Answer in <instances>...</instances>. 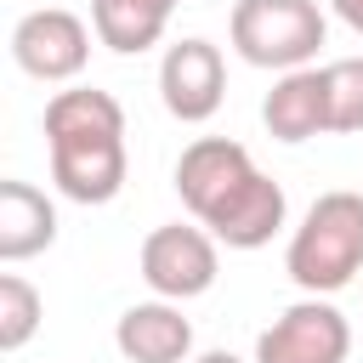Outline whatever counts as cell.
I'll return each mask as SVG.
<instances>
[{
  "mask_svg": "<svg viewBox=\"0 0 363 363\" xmlns=\"http://www.w3.org/2000/svg\"><path fill=\"white\" fill-rule=\"evenodd\" d=\"M176 193L193 221L227 250H261L289 216L284 187L255 170L250 147L233 136H193L176 159Z\"/></svg>",
  "mask_w": 363,
  "mask_h": 363,
  "instance_id": "obj_1",
  "label": "cell"
},
{
  "mask_svg": "<svg viewBox=\"0 0 363 363\" xmlns=\"http://www.w3.org/2000/svg\"><path fill=\"white\" fill-rule=\"evenodd\" d=\"M182 0H91V28L108 51L119 57H142L147 45L164 40L170 28V11Z\"/></svg>",
  "mask_w": 363,
  "mask_h": 363,
  "instance_id": "obj_12",
  "label": "cell"
},
{
  "mask_svg": "<svg viewBox=\"0 0 363 363\" xmlns=\"http://www.w3.org/2000/svg\"><path fill=\"white\" fill-rule=\"evenodd\" d=\"M329 23L318 0H238L227 17V40L250 68H312L318 45H323Z\"/></svg>",
  "mask_w": 363,
  "mask_h": 363,
  "instance_id": "obj_4",
  "label": "cell"
},
{
  "mask_svg": "<svg viewBox=\"0 0 363 363\" xmlns=\"http://www.w3.org/2000/svg\"><path fill=\"white\" fill-rule=\"evenodd\" d=\"M45 147H51V182L74 204H108L125 187V108L113 91L74 85L45 102Z\"/></svg>",
  "mask_w": 363,
  "mask_h": 363,
  "instance_id": "obj_2",
  "label": "cell"
},
{
  "mask_svg": "<svg viewBox=\"0 0 363 363\" xmlns=\"http://www.w3.org/2000/svg\"><path fill=\"white\" fill-rule=\"evenodd\" d=\"M40 318H45L40 289L23 272H0V352H23L40 329Z\"/></svg>",
  "mask_w": 363,
  "mask_h": 363,
  "instance_id": "obj_13",
  "label": "cell"
},
{
  "mask_svg": "<svg viewBox=\"0 0 363 363\" xmlns=\"http://www.w3.org/2000/svg\"><path fill=\"white\" fill-rule=\"evenodd\" d=\"M193 363H244V357H233V352H199Z\"/></svg>",
  "mask_w": 363,
  "mask_h": 363,
  "instance_id": "obj_16",
  "label": "cell"
},
{
  "mask_svg": "<svg viewBox=\"0 0 363 363\" xmlns=\"http://www.w3.org/2000/svg\"><path fill=\"white\" fill-rule=\"evenodd\" d=\"M159 96L170 108V119L182 125H204L221 96H227V62H221V45L210 40H176L159 62Z\"/></svg>",
  "mask_w": 363,
  "mask_h": 363,
  "instance_id": "obj_8",
  "label": "cell"
},
{
  "mask_svg": "<svg viewBox=\"0 0 363 363\" xmlns=\"http://www.w3.org/2000/svg\"><path fill=\"white\" fill-rule=\"evenodd\" d=\"M142 284L159 295V301H193L216 284L221 272V255H216V238L193 221H164L142 238Z\"/></svg>",
  "mask_w": 363,
  "mask_h": 363,
  "instance_id": "obj_5",
  "label": "cell"
},
{
  "mask_svg": "<svg viewBox=\"0 0 363 363\" xmlns=\"http://www.w3.org/2000/svg\"><path fill=\"white\" fill-rule=\"evenodd\" d=\"M284 267L306 295L346 289L363 272V193H352V187L318 193L312 210L301 216V227L289 233Z\"/></svg>",
  "mask_w": 363,
  "mask_h": 363,
  "instance_id": "obj_3",
  "label": "cell"
},
{
  "mask_svg": "<svg viewBox=\"0 0 363 363\" xmlns=\"http://www.w3.org/2000/svg\"><path fill=\"white\" fill-rule=\"evenodd\" d=\"M113 346L125 363H187L193 357V323L176 301H136L113 323Z\"/></svg>",
  "mask_w": 363,
  "mask_h": 363,
  "instance_id": "obj_9",
  "label": "cell"
},
{
  "mask_svg": "<svg viewBox=\"0 0 363 363\" xmlns=\"http://www.w3.org/2000/svg\"><path fill=\"white\" fill-rule=\"evenodd\" d=\"M335 6V17L352 28V34H363V0H329Z\"/></svg>",
  "mask_w": 363,
  "mask_h": 363,
  "instance_id": "obj_15",
  "label": "cell"
},
{
  "mask_svg": "<svg viewBox=\"0 0 363 363\" xmlns=\"http://www.w3.org/2000/svg\"><path fill=\"white\" fill-rule=\"evenodd\" d=\"M261 119L278 142H312L329 130V74L323 68H295L278 74V85L261 102Z\"/></svg>",
  "mask_w": 363,
  "mask_h": 363,
  "instance_id": "obj_10",
  "label": "cell"
},
{
  "mask_svg": "<svg viewBox=\"0 0 363 363\" xmlns=\"http://www.w3.org/2000/svg\"><path fill=\"white\" fill-rule=\"evenodd\" d=\"M346 352H352V323L329 295H306L284 306L255 340V363H346Z\"/></svg>",
  "mask_w": 363,
  "mask_h": 363,
  "instance_id": "obj_6",
  "label": "cell"
},
{
  "mask_svg": "<svg viewBox=\"0 0 363 363\" xmlns=\"http://www.w3.org/2000/svg\"><path fill=\"white\" fill-rule=\"evenodd\" d=\"M57 238V204L34 187L6 176L0 182V261H28Z\"/></svg>",
  "mask_w": 363,
  "mask_h": 363,
  "instance_id": "obj_11",
  "label": "cell"
},
{
  "mask_svg": "<svg viewBox=\"0 0 363 363\" xmlns=\"http://www.w3.org/2000/svg\"><path fill=\"white\" fill-rule=\"evenodd\" d=\"M91 34H96V28H85L79 11H68V6H40V11L17 17V28H11V57H17V68H23L28 79L62 85V79H79V74H85V62H91Z\"/></svg>",
  "mask_w": 363,
  "mask_h": 363,
  "instance_id": "obj_7",
  "label": "cell"
},
{
  "mask_svg": "<svg viewBox=\"0 0 363 363\" xmlns=\"http://www.w3.org/2000/svg\"><path fill=\"white\" fill-rule=\"evenodd\" d=\"M323 74H329V130L340 136L363 130V57H340Z\"/></svg>",
  "mask_w": 363,
  "mask_h": 363,
  "instance_id": "obj_14",
  "label": "cell"
}]
</instances>
